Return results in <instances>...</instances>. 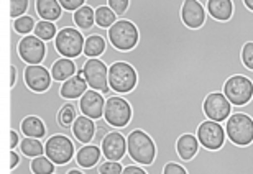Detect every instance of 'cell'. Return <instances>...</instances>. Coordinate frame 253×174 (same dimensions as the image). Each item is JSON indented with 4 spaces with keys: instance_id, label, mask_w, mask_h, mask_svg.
<instances>
[{
    "instance_id": "obj_1",
    "label": "cell",
    "mask_w": 253,
    "mask_h": 174,
    "mask_svg": "<svg viewBox=\"0 0 253 174\" xmlns=\"http://www.w3.org/2000/svg\"><path fill=\"white\" fill-rule=\"evenodd\" d=\"M126 148L128 155L136 165L150 166L155 163L156 145L148 133L143 130H133L126 135Z\"/></svg>"
},
{
    "instance_id": "obj_2",
    "label": "cell",
    "mask_w": 253,
    "mask_h": 174,
    "mask_svg": "<svg viewBox=\"0 0 253 174\" xmlns=\"http://www.w3.org/2000/svg\"><path fill=\"white\" fill-rule=\"evenodd\" d=\"M109 84L117 94L131 92L138 84V73L131 64L125 61H115L109 66Z\"/></svg>"
},
{
    "instance_id": "obj_3",
    "label": "cell",
    "mask_w": 253,
    "mask_h": 174,
    "mask_svg": "<svg viewBox=\"0 0 253 174\" xmlns=\"http://www.w3.org/2000/svg\"><path fill=\"white\" fill-rule=\"evenodd\" d=\"M224 127L227 138L237 146H249L253 141V119L250 115L232 112Z\"/></svg>"
},
{
    "instance_id": "obj_4",
    "label": "cell",
    "mask_w": 253,
    "mask_h": 174,
    "mask_svg": "<svg viewBox=\"0 0 253 174\" xmlns=\"http://www.w3.org/2000/svg\"><path fill=\"white\" fill-rule=\"evenodd\" d=\"M104 119L112 127H115V130L124 129L131 120V105L120 94L110 90L107 100H105Z\"/></svg>"
},
{
    "instance_id": "obj_5",
    "label": "cell",
    "mask_w": 253,
    "mask_h": 174,
    "mask_svg": "<svg viewBox=\"0 0 253 174\" xmlns=\"http://www.w3.org/2000/svg\"><path fill=\"white\" fill-rule=\"evenodd\" d=\"M109 42L119 51H131L140 42V32L133 22L117 20L109 28Z\"/></svg>"
},
{
    "instance_id": "obj_6",
    "label": "cell",
    "mask_w": 253,
    "mask_h": 174,
    "mask_svg": "<svg viewBox=\"0 0 253 174\" xmlns=\"http://www.w3.org/2000/svg\"><path fill=\"white\" fill-rule=\"evenodd\" d=\"M84 43H85V37L81 33V30L71 27L59 30L56 38H54V44H56L59 54L63 58H69V59H76L84 54Z\"/></svg>"
},
{
    "instance_id": "obj_7",
    "label": "cell",
    "mask_w": 253,
    "mask_h": 174,
    "mask_svg": "<svg viewBox=\"0 0 253 174\" xmlns=\"http://www.w3.org/2000/svg\"><path fill=\"white\" fill-rule=\"evenodd\" d=\"M76 151L74 141L66 135H53L44 141V155L58 166L69 163L76 156Z\"/></svg>"
},
{
    "instance_id": "obj_8",
    "label": "cell",
    "mask_w": 253,
    "mask_h": 174,
    "mask_svg": "<svg viewBox=\"0 0 253 174\" xmlns=\"http://www.w3.org/2000/svg\"><path fill=\"white\" fill-rule=\"evenodd\" d=\"M84 78L90 89L99 90L107 97L110 94L109 84V66L100 58H89L84 64Z\"/></svg>"
},
{
    "instance_id": "obj_9",
    "label": "cell",
    "mask_w": 253,
    "mask_h": 174,
    "mask_svg": "<svg viewBox=\"0 0 253 174\" xmlns=\"http://www.w3.org/2000/svg\"><path fill=\"white\" fill-rule=\"evenodd\" d=\"M224 94L232 102V105H245L253 99V83L242 74L232 76L225 81Z\"/></svg>"
},
{
    "instance_id": "obj_10",
    "label": "cell",
    "mask_w": 253,
    "mask_h": 174,
    "mask_svg": "<svg viewBox=\"0 0 253 174\" xmlns=\"http://www.w3.org/2000/svg\"><path fill=\"white\" fill-rule=\"evenodd\" d=\"M197 140H199L201 146L207 148V150H220L227 140L225 127L214 120L202 122L197 129Z\"/></svg>"
},
{
    "instance_id": "obj_11",
    "label": "cell",
    "mask_w": 253,
    "mask_h": 174,
    "mask_svg": "<svg viewBox=\"0 0 253 174\" xmlns=\"http://www.w3.org/2000/svg\"><path fill=\"white\" fill-rule=\"evenodd\" d=\"M18 54L27 64H43L46 58V42L40 40L37 35L22 37L18 43Z\"/></svg>"
},
{
    "instance_id": "obj_12",
    "label": "cell",
    "mask_w": 253,
    "mask_h": 174,
    "mask_svg": "<svg viewBox=\"0 0 253 174\" xmlns=\"http://www.w3.org/2000/svg\"><path fill=\"white\" fill-rule=\"evenodd\" d=\"M232 102L227 99L224 92H212L206 97L204 100V114L209 120L214 122H227V119L232 115Z\"/></svg>"
},
{
    "instance_id": "obj_13",
    "label": "cell",
    "mask_w": 253,
    "mask_h": 174,
    "mask_svg": "<svg viewBox=\"0 0 253 174\" xmlns=\"http://www.w3.org/2000/svg\"><path fill=\"white\" fill-rule=\"evenodd\" d=\"M25 81H27L30 90L46 92L53 84L51 71L44 68L43 64H27V68H25Z\"/></svg>"
},
{
    "instance_id": "obj_14",
    "label": "cell",
    "mask_w": 253,
    "mask_h": 174,
    "mask_svg": "<svg viewBox=\"0 0 253 174\" xmlns=\"http://www.w3.org/2000/svg\"><path fill=\"white\" fill-rule=\"evenodd\" d=\"M81 114L89 117L92 120H99L104 117V109H105V99L104 94L99 90L89 89L85 94L78 100Z\"/></svg>"
},
{
    "instance_id": "obj_15",
    "label": "cell",
    "mask_w": 253,
    "mask_h": 174,
    "mask_svg": "<svg viewBox=\"0 0 253 174\" xmlns=\"http://www.w3.org/2000/svg\"><path fill=\"white\" fill-rule=\"evenodd\" d=\"M100 148H102V155L105 156V160H110V161H122L126 153H128V148H126V136L122 135L119 130L110 131L109 135L104 138Z\"/></svg>"
},
{
    "instance_id": "obj_16",
    "label": "cell",
    "mask_w": 253,
    "mask_h": 174,
    "mask_svg": "<svg viewBox=\"0 0 253 174\" xmlns=\"http://www.w3.org/2000/svg\"><path fill=\"white\" fill-rule=\"evenodd\" d=\"M207 10L199 0H184L183 7H181V18L188 28H201L206 22Z\"/></svg>"
},
{
    "instance_id": "obj_17",
    "label": "cell",
    "mask_w": 253,
    "mask_h": 174,
    "mask_svg": "<svg viewBox=\"0 0 253 174\" xmlns=\"http://www.w3.org/2000/svg\"><path fill=\"white\" fill-rule=\"evenodd\" d=\"M89 89L90 87L84 78V71H78V74H74L73 78H69L68 81L63 83L61 95L66 100H76V99H81Z\"/></svg>"
},
{
    "instance_id": "obj_18",
    "label": "cell",
    "mask_w": 253,
    "mask_h": 174,
    "mask_svg": "<svg viewBox=\"0 0 253 174\" xmlns=\"http://www.w3.org/2000/svg\"><path fill=\"white\" fill-rule=\"evenodd\" d=\"M95 131H97V125H95V120L89 119L81 114L78 119L74 120L73 124V133L76 136V140H79L83 145H90L95 136Z\"/></svg>"
},
{
    "instance_id": "obj_19",
    "label": "cell",
    "mask_w": 253,
    "mask_h": 174,
    "mask_svg": "<svg viewBox=\"0 0 253 174\" xmlns=\"http://www.w3.org/2000/svg\"><path fill=\"white\" fill-rule=\"evenodd\" d=\"M206 10L212 18L219 22H229L234 15V2L232 0H209Z\"/></svg>"
},
{
    "instance_id": "obj_20",
    "label": "cell",
    "mask_w": 253,
    "mask_h": 174,
    "mask_svg": "<svg viewBox=\"0 0 253 174\" xmlns=\"http://www.w3.org/2000/svg\"><path fill=\"white\" fill-rule=\"evenodd\" d=\"M48 129L44 125L43 119H40L37 115H28L25 117L22 122V135L28 138H38V140H44L46 138Z\"/></svg>"
},
{
    "instance_id": "obj_21",
    "label": "cell",
    "mask_w": 253,
    "mask_h": 174,
    "mask_svg": "<svg viewBox=\"0 0 253 174\" xmlns=\"http://www.w3.org/2000/svg\"><path fill=\"white\" fill-rule=\"evenodd\" d=\"M102 148L95 145H84L81 150L76 151V160H78L81 168H92L99 165L100 158H102Z\"/></svg>"
},
{
    "instance_id": "obj_22",
    "label": "cell",
    "mask_w": 253,
    "mask_h": 174,
    "mask_svg": "<svg viewBox=\"0 0 253 174\" xmlns=\"http://www.w3.org/2000/svg\"><path fill=\"white\" fill-rule=\"evenodd\" d=\"M37 12L42 20L48 22H58L63 17L64 8L58 0H37Z\"/></svg>"
},
{
    "instance_id": "obj_23",
    "label": "cell",
    "mask_w": 253,
    "mask_h": 174,
    "mask_svg": "<svg viewBox=\"0 0 253 174\" xmlns=\"http://www.w3.org/2000/svg\"><path fill=\"white\" fill-rule=\"evenodd\" d=\"M201 143L197 140L196 135H191V133H184V135L179 136L178 143H176V150H178V155L183 158L184 161L192 160L197 151H199Z\"/></svg>"
},
{
    "instance_id": "obj_24",
    "label": "cell",
    "mask_w": 253,
    "mask_h": 174,
    "mask_svg": "<svg viewBox=\"0 0 253 174\" xmlns=\"http://www.w3.org/2000/svg\"><path fill=\"white\" fill-rule=\"evenodd\" d=\"M74 74H78V66H76L74 59L69 58L58 59L51 68V78L53 81H58V83H64L69 78H73Z\"/></svg>"
},
{
    "instance_id": "obj_25",
    "label": "cell",
    "mask_w": 253,
    "mask_h": 174,
    "mask_svg": "<svg viewBox=\"0 0 253 174\" xmlns=\"http://www.w3.org/2000/svg\"><path fill=\"white\" fill-rule=\"evenodd\" d=\"M74 22L81 32L90 30L95 25V10L92 7H89V5H84V7L78 8L74 12Z\"/></svg>"
},
{
    "instance_id": "obj_26",
    "label": "cell",
    "mask_w": 253,
    "mask_h": 174,
    "mask_svg": "<svg viewBox=\"0 0 253 174\" xmlns=\"http://www.w3.org/2000/svg\"><path fill=\"white\" fill-rule=\"evenodd\" d=\"M105 38L100 37V35H90V37L85 38L84 43V54L87 58H100L105 53Z\"/></svg>"
},
{
    "instance_id": "obj_27",
    "label": "cell",
    "mask_w": 253,
    "mask_h": 174,
    "mask_svg": "<svg viewBox=\"0 0 253 174\" xmlns=\"http://www.w3.org/2000/svg\"><path fill=\"white\" fill-rule=\"evenodd\" d=\"M17 150L30 158H37V156L44 155V143H43V140H38V138L23 136Z\"/></svg>"
},
{
    "instance_id": "obj_28",
    "label": "cell",
    "mask_w": 253,
    "mask_h": 174,
    "mask_svg": "<svg viewBox=\"0 0 253 174\" xmlns=\"http://www.w3.org/2000/svg\"><path fill=\"white\" fill-rule=\"evenodd\" d=\"M117 20H119L117 13H115L109 5H102V7L95 8V25H97V27L109 30Z\"/></svg>"
},
{
    "instance_id": "obj_29",
    "label": "cell",
    "mask_w": 253,
    "mask_h": 174,
    "mask_svg": "<svg viewBox=\"0 0 253 174\" xmlns=\"http://www.w3.org/2000/svg\"><path fill=\"white\" fill-rule=\"evenodd\" d=\"M58 27L56 22H48V20H40L37 22V27L33 30V35H37L40 40L43 42H51V40L56 38L58 35Z\"/></svg>"
},
{
    "instance_id": "obj_30",
    "label": "cell",
    "mask_w": 253,
    "mask_h": 174,
    "mask_svg": "<svg viewBox=\"0 0 253 174\" xmlns=\"http://www.w3.org/2000/svg\"><path fill=\"white\" fill-rule=\"evenodd\" d=\"M78 109H79V104H76V102H73V100H69L68 104H64L61 107V110H59V115H58L59 124L64 125L66 129H73L74 120L79 117Z\"/></svg>"
},
{
    "instance_id": "obj_31",
    "label": "cell",
    "mask_w": 253,
    "mask_h": 174,
    "mask_svg": "<svg viewBox=\"0 0 253 174\" xmlns=\"http://www.w3.org/2000/svg\"><path fill=\"white\" fill-rule=\"evenodd\" d=\"M56 166L58 165H54L46 155L37 156L32 160V170L35 174H54L56 173Z\"/></svg>"
},
{
    "instance_id": "obj_32",
    "label": "cell",
    "mask_w": 253,
    "mask_h": 174,
    "mask_svg": "<svg viewBox=\"0 0 253 174\" xmlns=\"http://www.w3.org/2000/svg\"><path fill=\"white\" fill-rule=\"evenodd\" d=\"M13 30L20 35H23V37H27V35H30L35 30V27H37V20H35L33 17H30V15H23V17L20 18H15L13 23H12Z\"/></svg>"
},
{
    "instance_id": "obj_33",
    "label": "cell",
    "mask_w": 253,
    "mask_h": 174,
    "mask_svg": "<svg viewBox=\"0 0 253 174\" xmlns=\"http://www.w3.org/2000/svg\"><path fill=\"white\" fill-rule=\"evenodd\" d=\"M125 166L120 161H110L105 160V156L100 158L99 161V171L100 174H122Z\"/></svg>"
},
{
    "instance_id": "obj_34",
    "label": "cell",
    "mask_w": 253,
    "mask_h": 174,
    "mask_svg": "<svg viewBox=\"0 0 253 174\" xmlns=\"http://www.w3.org/2000/svg\"><path fill=\"white\" fill-rule=\"evenodd\" d=\"M30 10V0H10V17L13 20L23 17Z\"/></svg>"
},
{
    "instance_id": "obj_35",
    "label": "cell",
    "mask_w": 253,
    "mask_h": 174,
    "mask_svg": "<svg viewBox=\"0 0 253 174\" xmlns=\"http://www.w3.org/2000/svg\"><path fill=\"white\" fill-rule=\"evenodd\" d=\"M20 156H22L20 165L15 168V170H12V174H35L33 170H32V160H33V158L23 155V153H20Z\"/></svg>"
},
{
    "instance_id": "obj_36",
    "label": "cell",
    "mask_w": 253,
    "mask_h": 174,
    "mask_svg": "<svg viewBox=\"0 0 253 174\" xmlns=\"http://www.w3.org/2000/svg\"><path fill=\"white\" fill-rule=\"evenodd\" d=\"M107 5L117 13V17L120 18L122 15L128 10L130 7V0H107Z\"/></svg>"
},
{
    "instance_id": "obj_37",
    "label": "cell",
    "mask_w": 253,
    "mask_h": 174,
    "mask_svg": "<svg viewBox=\"0 0 253 174\" xmlns=\"http://www.w3.org/2000/svg\"><path fill=\"white\" fill-rule=\"evenodd\" d=\"M56 27H58V30H63L66 27L78 28V25H76V22H74V12H68V10H64L63 17L56 22Z\"/></svg>"
},
{
    "instance_id": "obj_38",
    "label": "cell",
    "mask_w": 253,
    "mask_h": 174,
    "mask_svg": "<svg viewBox=\"0 0 253 174\" xmlns=\"http://www.w3.org/2000/svg\"><path fill=\"white\" fill-rule=\"evenodd\" d=\"M242 61L249 69L253 71V43H245L242 48Z\"/></svg>"
},
{
    "instance_id": "obj_39",
    "label": "cell",
    "mask_w": 253,
    "mask_h": 174,
    "mask_svg": "<svg viewBox=\"0 0 253 174\" xmlns=\"http://www.w3.org/2000/svg\"><path fill=\"white\" fill-rule=\"evenodd\" d=\"M58 2L61 3V7L64 10H68V12H76L78 8L84 7L87 0H58Z\"/></svg>"
},
{
    "instance_id": "obj_40",
    "label": "cell",
    "mask_w": 253,
    "mask_h": 174,
    "mask_svg": "<svg viewBox=\"0 0 253 174\" xmlns=\"http://www.w3.org/2000/svg\"><path fill=\"white\" fill-rule=\"evenodd\" d=\"M163 174H189V173L183 165H179V163H168V165L165 166Z\"/></svg>"
},
{
    "instance_id": "obj_41",
    "label": "cell",
    "mask_w": 253,
    "mask_h": 174,
    "mask_svg": "<svg viewBox=\"0 0 253 174\" xmlns=\"http://www.w3.org/2000/svg\"><path fill=\"white\" fill-rule=\"evenodd\" d=\"M122 174H148L145 171V168L141 165H136V163H133V165L130 166H125V170Z\"/></svg>"
},
{
    "instance_id": "obj_42",
    "label": "cell",
    "mask_w": 253,
    "mask_h": 174,
    "mask_svg": "<svg viewBox=\"0 0 253 174\" xmlns=\"http://www.w3.org/2000/svg\"><path fill=\"white\" fill-rule=\"evenodd\" d=\"M22 138H20V133H17L15 130L10 129V150H17Z\"/></svg>"
},
{
    "instance_id": "obj_43",
    "label": "cell",
    "mask_w": 253,
    "mask_h": 174,
    "mask_svg": "<svg viewBox=\"0 0 253 174\" xmlns=\"http://www.w3.org/2000/svg\"><path fill=\"white\" fill-rule=\"evenodd\" d=\"M20 160H22V156H20V151L10 150V168H12V170H15V168L20 165Z\"/></svg>"
},
{
    "instance_id": "obj_44",
    "label": "cell",
    "mask_w": 253,
    "mask_h": 174,
    "mask_svg": "<svg viewBox=\"0 0 253 174\" xmlns=\"http://www.w3.org/2000/svg\"><path fill=\"white\" fill-rule=\"evenodd\" d=\"M244 3L247 5V8H250L253 12V0H244Z\"/></svg>"
},
{
    "instance_id": "obj_45",
    "label": "cell",
    "mask_w": 253,
    "mask_h": 174,
    "mask_svg": "<svg viewBox=\"0 0 253 174\" xmlns=\"http://www.w3.org/2000/svg\"><path fill=\"white\" fill-rule=\"evenodd\" d=\"M68 174H84L83 171H81V168H79V170H71Z\"/></svg>"
},
{
    "instance_id": "obj_46",
    "label": "cell",
    "mask_w": 253,
    "mask_h": 174,
    "mask_svg": "<svg viewBox=\"0 0 253 174\" xmlns=\"http://www.w3.org/2000/svg\"><path fill=\"white\" fill-rule=\"evenodd\" d=\"M54 174H56V173H54Z\"/></svg>"
}]
</instances>
